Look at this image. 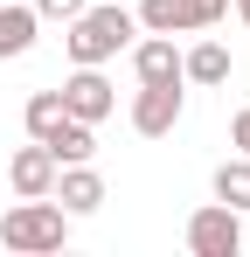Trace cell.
<instances>
[{
	"instance_id": "obj_17",
	"label": "cell",
	"mask_w": 250,
	"mask_h": 257,
	"mask_svg": "<svg viewBox=\"0 0 250 257\" xmlns=\"http://www.w3.org/2000/svg\"><path fill=\"white\" fill-rule=\"evenodd\" d=\"M236 21H243V28H250V0H236Z\"/></svg>"
},
{
	"instance_id": "obj_7",
	"label": "cell",
	"mask_w": 250,
	"mask_h": 257,
	"mask_svg": "<svg viewBox=\"0 0 250 257\" xmlns=\"http://www.w3.org/2000/svg\"><path fill=\"white\" fill-rule=\"evenodd\" d=\"M49 202H56L63 215H90V209H104V181H97V167H90V160H77V167H56Z\"/></svg>"
},
{
	"instance_id": "obj_1",
	"label": "cell",
	"mask_w": 250,
	"mask_h": 257,
	"mask_svg": "<svg viewBox=\"0 0 250 257\" xmlns=\"http://www.w3.org/2000/svg\"><path fill=\"white\" fill-rule=\"evenodd\" d=\"M63 28H70V35H63L70 63H111L118 49H132L139 14H132V7H83L77 21H63Z\"/></svg>"
},
{
	"instance_id": "obj_6",
	"label": "cell",
	"mask_w": 250,
	"mask_h": 257,
	"mask_svg": "<svg viewBox=\"0 0 250 257\" xmlns=\"http://www.w3.org/2000/svg\"><path fill=\"white\" fill-rule=\"evenodd\" d=\"M181 125V84H139L132 97V132L139 139H167Z\"/></svg>"
},
{
	"instance_id": "obj_12",
	"label": "cell",
	"mask_w": 250,
	"mask_h": 257,
	"mask_svg": "<svg viewBox=\"0 0 250 257\" xmlns=\"http://www.w3.org/2000/svg\"><path fill=\"white\" fill-rule=\"evenodd\" d=\"M42 146H49V153H56V167H77V160H90V153H97V132L83 125V118H63V125L49 132V139H42Z\"/></svg>"
},
{
	"instance_id": "obj_5",
	"label": "cell",
	"mask_w": 250,
	"mask_h": 257,
	"mask_svg": "<svg viewBox=\"0 0 250 257\" xmlns=\"http://www.w3.org/2000/svg\"><path fill=\"white\" fill-rule=\"evenodd\" d=\"M63 111L83 118V125H97V118H111V111H118V90L104 84V63H77V77L63 84Z\"/></svg>"
},
{
	"instance_id": "obj_10",
	"label": "cell",
	"mask_w": 250,
	"mask_h": 257,
	"mask_svg": "<svg viewBox=\"0 0 250 257\" xmlns=\"http://www.w3.org/2000/svg\"><path fill=\"white\" fill-rule=\"evenodd\" d=\"M42 35V14L35 7H21V0H0V63L7 56H28Z\"/></svg>"
},
{
	"instance_id": "obj_2",
	"label": "cell",
	"mask_w": 250,
	"mask_h": 257,
	"mask_svg": "<svg viewBox=\"0 0 250 257\" xmlns=\"http://www.w3.org/2000/svg\"><path fill=\"white\" fill-rule=\"evenodd\" d=\"M0 243H7V250H28V257L63 250V243H70V215L56 209L49 195H21L14 209L0 215Z\"/></svg>"
},
{
	"instance_id": "obj_16",
	"label": "cell",
	"mask_w": 250,
	"mask_h": 257,
	"mask_svg": "<svg viewBox=\"0 0 250 257\" xmlns=\"http://www.w3.org/2000/svg\"><path fill=\"white\" fill-rule=\"evenodd\" d=\"M229 146H236V153H250V104L229 118Z\"/></svg>"
},
{
	"instance_id": "obj_14",
	"label": "cell",
	"mask_w": 250,
	"mask_h": 257,
	"mask_svg": "<svg viewBox=\"0 0 250 257\" xmlns=\"http://www.w3.org/2000/svg\"><path fill=\"white\" fill-rule=\"evenodd\" d=\"M21 118H28V139H49V132L63 125V118H70V111H63V90H35Z\"/></svg>"
},
{
	"instance_id": "obj_4",
	"label": "cell",
	"mask_w": 250,
	"mask_h": 257,
	"mask_svg": "<svg viewBox=\"0 0 250 257\" xmlns=\"http://www.w3.org/2000/svg\"><path fill=\"white\" fill-rule=\"evenodd\" d=\"M188 250H195V257H236V250H243V209L202 202V209L188 215Z\"/></svg>"
},
{
	"instance_id": "obj_18",
	"label": "cell",
	"mask_w": 250,
	"mask_h": 257,
	"mask_svg": "<svg viewBox=\"0 0 250 257\" xmlns=\"http://www.w3.org/2000/svg\"><path fill=\"white\" fill-rule=\"evenodd\" d=\"M243 250H250V229H243Z\"/></svg>"
},
{
	"instance_id": "obj_3",
	"label": "cell",
	"mask_w": 250,
	"mask_h": 257,
	"mask_svg": "<svg viewBox=\"0 0 250 257\" xmlns=\"http://www.w3.org/2000/svg\"><path fill=\"white\" fill-rule=\"evenodd\" d=\"M229 14V0H139V28L146 35H202Z\"/></svg>"
},
{
	"instance_id": "obj_15",
	"label": "cell",
	"mask_w": 250,
	"mask_h": 257,
	"mask_svg": "<svg viewBox=\"0 0 250 257\" xmlns=\"http://www.w3.org/2000/svg\"><path fill=\"white\" fill-rule=\"evenodd\" d=\"M83 7H90V0H35V14H42V21H77Z\"/></svg>"
},
{
	"instance_id": "obj_8",
	"label": "cell",
	"mask_w": 250,
	"mask_h": 257,
	"mask_svg": "<svg viewBox=\"0 0 250 257\" xmlns=\"http://www.w3.org/2000/svg\"><path fill=\"white\" fill-rule=\"evenodd\" d=\"M7 188H14V195H49V188H56V153H49V146H21V153H14V160H7Z\"/></svg>"
},
{
	"instance_id": "obj_9",
	"label": "cell",
	"mask_w": 250,
	"mask_h": 257,
	"mask_svg": "<svg viewBox=\"0 0 250 257\" xmlns=\"http://www.w3.org/2000/svg\"><path fill=\"white\" fill-rule=\"evenodd\" d=\"M132 70H139V84H181V49H174V35H146V42L132 49Z\"/></svg>"
},
{
	"instance_id": "obj_13",
	"label": "cell",
	"mask_w": 250,
	"mask_h": 257,
	"mask_svg": "<svg viewBox=\"0 0 250 257\" xmlns=\"http://www.w3.org/2000/svg\"><path fill=\"white\" fill-rule=\"evenodd\" d=\"M215 202L222 209H250V153H236V160L215 167Z\"/></svg>"
},
{
	"instance_id": "obj_11",
	"label": "cell",
	"mask_w": 250,
	"mask_h": 257,
	"mask_svg": "<svg viewBox=\"0 0 250 257\" xmlns=\"http://www.w3.org/2000/svg\"><path fill=\"white\" fill-rule=\"evenodd\" d=\"M181 84H229V49L222 42H195L181 56Z\"/></svg>"
}]
</instances>
